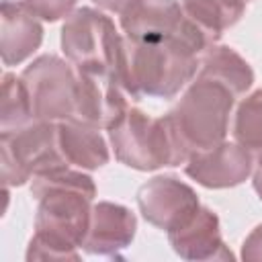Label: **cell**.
<instances>
[{
	"instance_id": "6da1fadb",
	"label": "cell",
	"mask_w": 262,
	"mask_h": 262,
	"mask_svg": "<svg viewBox=\"0 0 262 262\" xmlns=\"http://www.w3.org/2000/svg\"><path fill=\"white\" fill-rule=\"evenodd\" d=\"M31 194L39 205L27 260H80L96 196L92 176L63 164L35 174Z\"/></svg>"
},
{
	"instance_id": "7a4b0ae2",
	"label": "cell",
	"mask_w": 262,
	"mask_h": 262,
	"mask_svg": "<svg viewBox=\"0 0 262 262\" xmlns=\"http://www.w3.org/2000/svg\"><path fill=\"white\" fill-rule=\"evenodd\" d=\"M207 45L192 39L131 41L123 45L121 82L129 96L174 98L201 68Z\"/></svg>"
},
{
	"instance_id": "3957f363",
	"label": "cell",
	"mask_w": 262,
	"mask_h": 262,
	"mask_svg": "<svg viewBox=\"0 0 262 262\" xmlns=\"http://www.w3.org/2000/svg\"><path fill=\"white\" fill-rule=\"evenodd\" d=\"M233 98L235 94L221 82L196 76L178 104L164 115L186 160L194 151L225 141Z\"/></svg>"
},
{
	"instance_id": "277c9868",
	"label": "cell",
	"mask_w": 262,
	"mask_h": 262,
	"mask_svg": "<svg viewBox=\"0 0 262 262\" xmlns=\"http://www.w3.org/2000/svg\"><path fill=\"white\" fill-rule=\"evenodd\" d=\"M106 131L115 158L133 170L149 172L162 166L186 164V156L176 143L166 117L156 119L137 106H129Z\"/></svg>"
},
{
	"instance_id": "5b68a950",
	"label": "cell",
	"mask_w": 262,
	"mask_h": 262,
	"mask_svg": "<svg viewBox=\"0 0 262 262\" xmlns=\"http://www.w3.org/2000/svg\"><path fill=\"white\" fill-rule=\"evenodd\" d=\"M61 51L76 70H111L121 78L125 37L100 10L82 6L61 27Z\"/></svg>"
},
{
	"instance_id": "8992f818",
	"label": "cell",
	"mask_w": 262,
	"mask_h": 262,
	"mask_svg": "<svg viewBox=\"0 0 262 262\" xmlns=\"http://www.w3.org/2000/svg\"><path fill=\"white\" fill-rule=\"evenodd\" d=\"M2 184L20 186L35 174L68 164L57 145V123L31 121L29 125L0 133Z\"/></svg>"
},
{
	"instance_id": "52a82bcc",
	"label": "cell",
	"mask_w": 262,
	"mask_h": 262,
	"mask_svg": "<svg viewBox=\"0 0 262 262\" xmlns=\"http://www.w3.org/2000/svg\"><path fill=\"white\" fill-rule=\"evenodd\" d=\"M33 117L39 121H66L76 115V68L57 55H39L20 74Z\"/></svg>"
},
{
	"instance_id": "ba28073f",
	"label": "cell",
	"mask_w": 262,
	"mask_h": 262,
	"mask_svg": "<svg viewBox=\"0 0 262 262\" xmlns=\"http://www.w3.org/2000/svg\"><path fill=\"white\" fill-rule=\"evenodd\" d=\"M121 29L131 41H164L192 39L203 45H213L207 33L196 27L176 0H135L121 14Z\"/></svg>"
},
{
	"instance_id": "9c48e42d",
	"label": "cell",
	"mask_w": 262,
	"mask_h": 262,
	"mask_svg": "<svg viewBox=\"0 0 262 262\" xmlns=\"http://www.w3.org/2000/svg\"><path fill=\"white\" fill-rule=\"evenodd\" d=\"M74 119L98 129H111L131 106L119 74L111 70H76Z\"/></svg>"
},
{
	"instance_id": "30bf717a",
	"label": "cell",
	"mask_w": 262,
	"mask_h": 262,
	"mask_svg": "<svg viewBox=\"0 0 262 262\" xmlns=\"http://www.w3.org/2000/svg\"><path fill=\"white\" fill-rule=\"evenodd\" d=\"M137 205L147 223L172 231L184 225L199 209V196L192 186L176 176H154L137 190Z\"/></svg>"
},
{
	"instance_id": "8fae6325",
	"label": "cell",
	"mask_w": 262,
	"mask_h": 262,
	"mask_svg": "<svg viewBox=\"0 0 262 262\" xmlns=\"http://www.w3.org/2000/svg\"><path fill=\"white\" fill-rule=\"evenodd\" d=\"M254 170V158L239 143L221 141L188 156L184 172L205 188H231L242 184Z\"/></svg>"
},
{
	"instance_id": "7c38bea8",
	"label": "cell",
	"mask_w": 262,
	"mask_h": 262,
	"mask_svg": "<svg viewBox=\"0 0 262 262\" xmlns=\"http://www.w3.org/2000/svg\"><path fill=\"white\" fill-rule=\"evenodd\" d=\"M168 239L172 250L184 260L207 262L233 258L221 237L219 217L209 207H201L184 225L168 231Z\"/></svg>"
},
{
	"instance_id": "4fadbf2b",
	"label": "cell",
	"mask_w": 262,
	"mask_h": 262,
	"mask_svg": "<svg viewBox=\"0 0 262 262\" xmlns=\"http://www.w3.org/2000/svg\"><path fill=\"white\" fill-rule=\"evenodd\" d=\"M137 229V219L131 209L119 203L100 201L92 205L88 233L84 237L82 248L88 254L113 256L121 250L129 248Z\"/></svg>"
},
{
	"instance_id": "5bb4252c",
	"label": "cell",
	"mask_w": 262,
	"mask_h": 262,
	"mask_svg": "<svg viewBox=\"0 0 262 262\" xmlns=\"http://www.w3.org/2000/svg\"><path fill=\"white\" fill-rule=\"evenodd\" d=\"M43 41V25L23 2L2 0L0 6V57L4 66L29 59Z\"/></svg>"
},
{
	"instance_id": "9a60e30c",
	"label": "cell",
	"mask_w": 262,
	"mask_h": 262,
	"mask_svg": "<svg viewBox=\"0 0 262 262\" xmlns=\"http://www.w3.org/2000/svg\"><path fill=\"white\" fill-rule=\"evenodd\" d=\"M57 145L63 160L80 170H98L111 158L100 129L78 119L57 123Z\"/></svg>"
},
{
	"instance_id": "2e32d148",
	"label": "cell",
	"mask_w": 262,
	"mask_h": 262,
	"mask_svg": "<svg viewBox=\"0 0 262 262\" xmlns=\"http://www.w3.org/2000/svg\"><path fill=\"white\" fill-rule=\"evenodd\" d=\"M199 78H209L227 86L235 96L244 94L254 84V72L250 63L227 45H209L201 55V68L196 72Z\"/></svg>"
},
{
	"instance_id": "e0dca14e",
	"label": "cell",
	"mask_w": 262,
	"mask_h": 262,
	"mask_svg": "<svg viewBox=\"0 0 262 262\" xmlns=\"http://www.w3.org/2000/svg\"><path fill=\"white\" fill-rule=\"evenodd\" d=\"M180 6L213 43H217L223 31L233 27L246 10L244 0H180Z\"/></svg>"
},
{
	"instance_id": "ac0fdd59",
	"label": "cell",
	"mask_w": 262,
	"mask_h": 262,
	"mask_svg": "<svg viewBox=\"0 0 262 262\" xmlns=\"http://www.w3.org/2000/svg\"><path fill=\"white\" fill-rule=\"evenodd\" d=\"M35 121L31 98L23 78L14 74L2 76V104H0V133L20 129Z\"/></svg>"
},
{
	"instance_id": "d6986e66",
	"label": "cell",
	"mask_w": 262,
	"mask_h": 262,
	"mask_svg": "<svg viewBox=\"0 0 262 262\" xmlns=\"http://www.w3.org/2000/svg\"><path fill=\"white\" fill-rule=\"evenodd\" d=\"M233 137L250 151H262V88L239 102L233 121Z\"/></svg>"
},
{
	"instance_id": "ffe728a7",
	"label": "cell",
	"mask_w": 262,
	"mask_h": 262,
	"mask_svg": "<svg viewBox=\"0 0 262 262\" xmlns=\"http://www.w3.org/2000/svg\"><path fill=\"white\" fill-rule=\"evenodd\" d=\"M35 16L47 23H55L59 18H68L74 12L78 0H20Z\"/></svg>"
},
{
	"instance_id": "44dd1931",
	"label": "cell",
	"mask_w": 262,
	"mask_h": 262,
	"mask_svg": "<svg viewBox=\"0 0 262 262\" xmlns=\"http://www.w3.org/2000/svg\"><path fill=\"white\" fill-rule=\"evenodd\" d=\"M242 260L246 262H262V223L252 229V233L242 244Z\"/></svg>"
},
{
	"instance_id": "7402d4cb",
	"label": "cell",
	"mask_w": 262,
	"mask_h": 262,
	"mask_svg": "<svg viewBox=\"0 0 262 262\" xmlns=\"http://www.w3.org/2000/svg\"><path fill=\"white\" fill-rule=\"evenodd\" d=\"M98 8H102V10H106V12H113V14H123L135 0H92Z\"/></svg>"
},
{
	"instance_id": "603a6c76",
	"label": "cell",
	"mask_w": 262,
	"mask_h": 262,
	"mask_svg": "<svg viewBox=\"0 0 262 262\" xmlns=\"http://www.w3.org/2000/svg\"><path fill=\"white\" fill-rule=\"evenodd\" d=\"M252 184H254V190L258 192V196H260V201H262V154H260V158H258L256 164H254Z\"/></svg>"
},
{
	"instance_id": "cb8c5ba5",
	"label": "cell",
	"mask_w": 262,
	"mask_h": 262,
	"mask_svg": "<svg viewBox=\"0 0 262 262\" xmlns=\"http://www.w3.org/2000/svg\"><path fill=\"white\" fill-rule=\"evenodd\" d=\"M244 2H250V0H244Z\"/></svg>"
}]
</instances>
